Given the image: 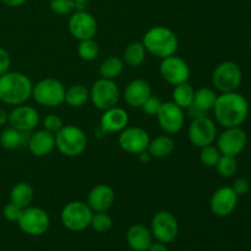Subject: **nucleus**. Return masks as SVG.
I'll return each instance as SVG.
<instances>
[{
	"instance_id": "obj_25",
	"label": "nucleus",
	"mask_w": 251,
	"mask_h": 251,
	"mask_svg": "<svg viewBox=\"0 0 251 251\" xmlns=\"http://www.w3.org/2000/svg\"><path fill=\"white\" fill-rule=\"evenodd\" d=\"M33 198V188L28 183H25V181L15 184L12 186L11 191H10V202L15 203V205L21 208H26L31 206Z\"/></svg>"
},
{
	"instance_id": "obj_43",
	"label": "nucleus",
	"mask_w": 251,
	"mask_h": 251,
	"mask_svg": "<svg viewBox=\"0 0 251 251\" xmlns=\"http://www.w3.org/2000/svg\"><path fill=\"white\" fill-rule=\"evenodd\" d=\"M149 251H168V248H167V244L156 240V242L152 243Z\"/></svg>"
},
{
	"instance_id": "obj_5",
	"label": "nucleus",
	"mask_w": 251,
	"mask_h": 251,
	"mask_svg": "<svg viewBox=\"0 0 251 251\" xmlns=\"http://www.w3.org/2000/svg\"><path fill=\"white\" fill-rule=\"evenodd\" d=\"M65 91V86L58 78L46 77L33 85L32 97L42 107L54 108L64 103Z\"/></svg>"
},
{
	"instance_id": "obj_36",
	"label": "nucleus",
	"mask_w": 251,
	"mask_h": 251,
	"mask_svg": "<svg viewBox=\"0 0 251 251\" xmlns=\"http://www.w3.org/2000/svg\"><path fill=\"white\" fill-rule=\"evenodd\" d=\"M49 6L54 14L60 15V16L70 15L74 11H76L75 0H50Z\"/></svg>"
},
{
	"instance_id": "obj_18",
	"label": "nucleus",
	"mask_w": 251,
	"mask_h": 251,
	"mask_svg": "<svg viewBox=\"0 0 251 251\" xmlns=\"http://www.w3.org/2000/svg\"><path fill=\"white\" fill-rule=\"evenodd\" d=\"M239 196L234 193L232 186H223L213 193L210 201V207L213 215L218 217H227L238 205Z\"/></svg>"
},
{
	"instance_id": "obj_15",
	"label": "nucleus",
	"mask_w": 251,
	"mask_h": 251,
	"mask_svg": "<svg viewBox=\"0 0 251 251\" xmlns=\"http://www.w3.org/2000/svg\"><path fill=\"white\" fill-rule=\"evenodd\" d=\"M150 141L149 132L139 126H126L120 131L118 139L120 149L130 154H139L146 151Z\"/></svg>"
},
{
	"instance_id": "obj_17",
	"label": "nucleus",
	"mask_w": 251,
	"mask_h": 251,
	"mask_svg": "<svg viewBox=\"0 0 251 251\" xmlns=\"http://www.w3.org/2000/svg\"><path fill=\"white\" fill-rule=\"evenodd\" d=\"M39 113L31 105H15L9 113V124L22 132H29L38 125Z\"/></svg>"
},
{
	"instance_id": "obj_16",
	"label": "nucleus",
	"mask_w": 251,
	"mask_h": 251,
	"mask_svg": "<svg viewBox=\"0 0 251 251\" xmlns=\"http://www.w3.org/2000/svg\"><path fill=\"white\" fill-rule=\"evenodd\" d=\"M157 120L166 134L172 135L180 131L185 123V117H184V109L176 105L173 100L169 102H163L158 114H157Z\"/></svg>"
},
{
	"instance_id": "obj_19",
	"label": "nucleus",
	"mask_w": 251,
	"mask_h": 251,
	"mask_svg": "<svg viewBox=\"0 0 251 251\" xmlns=\"http://www.w3.org/2000/svg\"><path fill=\"white\" fill-rule=\"evenodd\" d=\"M115 201L114 190L107 184H98L91 189L87 196V205L93 212H107Z\"/></svg>"
},
{
	"instance_id": "obj_21",
	"label": "nucleus",
	"mask_w": 251,
	"mask_h": 251,
	"mask_svg": "<svg viewBox=\"0 0 251 251\" xmlns=\"http://www.w3.org/2000/svg\"><path fill=\"white\" fill-rule=\"evenodd\" d=\"M27 147L34 157H46L55 149V135L46 129L38 130L29 135Z\"/></svg>"
},
{
	"instance_id": "obj_42",
	"label": "nucleus",
	"mask_w": 251,
	"mask_h": 251,
	"mask_svg": "<svg viewBox=\"0 0 251 251\" xmlns=\"http://www.w3.org/2000/svg\"><path fill=\"white\" fill-rule=\"evenodd\" d=\"M186 109H188V114L191 119H196V118H200V117H203V115H206V113L202 112L201 109H199L195 104L189 105Z\"/></svg>"
},
{
	"instance_id": "obj_44",
	"label": "nucleus",
	"mask_w": 251,
	"mask_h": 251,
	"mask_svg": "<svg viewBox=\"0 0 251 251\" xmlns=\"http://www.w3.org/2000/svg\"><path fill=\"white\" fill-rule=\"evenodd\" d=\"M1 1L9 7H19L22 6L27 0H1Z\"/></svg>"
},
{
	"instance_id": "obj_38",
	"label": "nucleus",
	"mask_w": 251,
	"mask_h": 251,
	"mask_svg": "<svg viewBox=\"0 0 251 251\" xmlns=\"http://www.w3.org/2000/svg\"><path fill=\"white\" fill-rule=\"evenodd\" d=\"M43 126L47 131L51 132V134L55 135L61 127L64 126L63 119H61L59 115L56 114H49L44 118L43 120Z\"/></svg>"
},
{
	"instance_id": "obj_41",
	"label": "nucleus",
	"mask_w": 251,
	"mask_h": 251,
	"mask_svg": "<svg viewBox=\"0 0 251 251\" xmlns=\"http://www.w3.org/2000/svg\"><path fill=\"white\" fill-rule=\"evenodd\" d=\"M10 66H11L10 54L4 48H0V76L6 74L10 70Z\"/></svg>"
},
{
	"instance_id": "obj_37",
	"label": "nucleus",
	"mask_w": 251,
	"mask_h": 251,
	"mask_svg": "<svg viewBox=\"0 0 251 251\" xmlns=\"http://www.w3.org/2000/svg\"><path fill=\"white\" fill-rule=\"evenodd\" d=\"M162 104H163V102H162L161 98L157 97V96L151 95L147 98L146 102L142 104V107L140 108V109H141L145 114L149 115V117H157Z\"/></svg>"
},
{
	"instance_id": "obj_49",
	"label": "nucleus",
	"mask_w": 251,
	"mask_h": 251,
	"mask_svg": "<svg viewBox=\"0 0 251 251\" xmlns=\"http://www.w3.org/2000/svg\"><path fill=\"white\" fill-rule=\"evenodd\" d=\"M250 48H251V41H250Z\"/></svg>"
},
{
	"instance_id": "obj_30",
	"label": "nucleus",
	"mask_w": 251,
	"mask_h": 251,
	"mask_svg": "<svg viewBox=\"0 0 251 251\" xmlns=\"http://www.w3.org/2000/svg\"><path fill=\"white\" fill-rule=\"evenodd\" d=\"M194 96H195V90L193 86L188 82H183L180 85H176L174 87L172 97H173V102L176 105H179L183 109H186L189 105L193 104Z\"/></svg>"
},
{
	"instance_id": "obj_47",
	"label": "nucleus",
	"mask_w": 251,
	"mask_h": 251,
	"mask_svg": "<svg viewBox=\"0 0 251 251\" xmlns=\"http://www.w3.org/2000/svg\"><path fill=\"white\" fill-rule=\"evenodd\" d=\"M95 134H96V136L98 137V139H103V137H105V136H107V132H105L104 130H103L102 127L100 126V125H98V126L96 127V130H95Z\"/></svg>"
},
{
	"instance_id": "obj_29",
	"label": "nucleus",
	"mask_w": 251,
	"mask_h": 251,
	"mask_svg": "<svg viewBox=\"0 0 251 251\" xmlns=\"http://www.w3.org/2000/svg\"><path fill=\"white\" fill-rule=\"evenodd\" d=\"M147 50L142 42H132L124 50V63L130 68H137L146 59Z\"/></svg>"
},
{
	"instance_id": "obj_39",
	"label": "nucleus",
	"mask_w": 251,
	"mask_h": 251,
	"mask_svg": "<svg viewBox=\"0 0 251 251\" xmlns=\"http://www.w3.org/2000/svg\"><path fill=\"white\" fill-rule=\"evenodd\" d=\"M22 210H24V208L19 207V206L15 205V203L9 202L4 206V208H2V216H4L5 220L9 221V222H17L20 216H21Z\"/></svg>"
},
{
	"instance_id": "obj_14",
	"label": "nucleus",
	"mask_w": 251,
	"mask_h": 251,
	"mask_svg": "<svg viewBox=\"0 0 251 251\" xmlns=\"http://www.w3.org/2000/svg\"><path fill=\"white\" fill-rule=\"evenodd\" d=\"M248 144V136L239 126L226 127L225 131L218 136L217 149L221 154L237 157L242 153Z\"/></svg>"
},
{
	"instance_id": "obj_8",
	"label": "nucleus",
	"mask_w": 251,
	"mask_h": 251,
	"mask_svg": "<svg viewBox=\"0 0 251 251\" xmlns=\"http://www.w3.org/2000/svg\"><path fill=\"white\" fill-rule=\"evenodd\" d=\"M17 225L25 234L38 237V235H43L49 229L50 218L43 208L28 206L22 210Z\"/></svg>"
},
{
	"instance_id": "obj_11",
	"label": "nucleus",
	"mask_w": 251,
	"mask_h": 251,
	"mask_svg": "<svg viewBox=\"0 0 251 251\" xmlns=\"http://www.w3.org/2000/svg\"><path fill=\"white\" fill-rule=\"evenodd\" d=\"M69 32L77 41L92 39L98 31L96 17L86 10H77L71 14L69 19Z\"/></svg>"
},
{
	"instance_id": "obj_32",
	"label": "nucleus",
	"mask_w": 251,
	"mask_h": 251,
	"mask_svg": "<svg viewBox=\"0 0 251 251\" xmlns=\"http://www.w3.org/2000/svg\"><path fill=\"white\" fill-rule=\"evenodd\" d=\"M216 169L217 173L223 178H232L238 171V162L235 157L232 156H225L222 154L220 161L216 164Z\"/></svg>"
},
{
	"instance_id": "obj_27",
	"label": "nucleus",
	"mask_w": 251,
	"mask_h": 251,
	"mask_svg": "<svg viewBox=\"0 0 251 251\" xmlns=\"http://www.w3.org/2000/svg\"><path fill=\"white\" fill-rule=\"evenodd\" d=\"M90 100V90L81 83L70 86L65 91V100L64 102L73 108H80L87 103Z\"/></svg>"
},
{
	"instance_id": "obj_28",
	"label": "nucleus",
	"mask_w": 251,
	"mask_h": 251,
	"mask_svg": "<svg viewBox=\"0 0 251 251\" xmlns=\"http://www.w3.org/2000/svg\"><path fill=\"white\" fill-rule=\"evenodd\" d=\"M124 70V60L119 56L110 55L105 58L100 65V76L107 80H115Z\"/></svg>"
},
{
	"instance_id": "obj_33",
	"label": "nucleus",
	"mask_w": 251,
	"mask_h": 251,
	"mask_svg": "<svg viewBox=\"0 0 251 251\" xmlns=\"http://www.w3.org/2000/svg\"><path fill=\"white\" fill-rule=\"evenodd\" d=\"M77 54L82 60L92 61L100 54V47H98L97 42L93 41V38L80 41L77 47Z\"/></svg>"
},
{
	"instance_id": "obj_3",
	"label": "nucleus",
	"mask_w": 251,
	"mask_h": 251,
	"mask_svg": "<svg viewBox=\"0 0 251 251\" xmlns=\"http://www.w3.org/2000/svg\"><path fill=\"white\" fill-rule=\"evenodd\" d=\"M141 42L149 53L159 59L174 55L179 47L176 34L166 26H153L147 29Z\"/></svg>"
},
{
	"instance_id": "obj_46",
	"label": "nucleus",
	"mask_w": 251,
	"mask_h": 251,
	"mask_svg": "<svg viewBox=\"0 0 251 251\" xmlns=\"http://www.w3.org/2000/svg\"><path fill=\"white\" fill-rule=\"evenodd\" d=\"M9 123V113L5 112L4 109H0V126H4Z\"/></svg>"
},
{
	"instance_id": "obj_22",
	"label": "nucleus",
	"mask_w": 251,
	"mask_h": 251,
	"mask_svg": "<svg viewBox=\"0 0 251 251\" xmlns=\"http://www.w3.org/2000/svg\"><path fill=\"white\" fill-rule=\"evenodd\" d=\"M127 124H129V114L126 110L118 105L104 110L100 122V126L107 134L123 131L127 126Z\"/></svg>"
},
{
	"instance_id": "obj_2",
	"label": "nucleus",
	"mask_w": 251,
	"mask_h": 251,
	"mask_svg": "<svg viewBox=\"0 0 251 251\" xmlns=\"http://www.w3.org/2000/svg\"><path fill=\"white\" fill-rule=\"evenodd\" d=\"M33 90L31 78L19 71H7L0 76V102L9 105L25 104Z\"/></svg>"
},
{
	"instance_id": "obj_48",
	"label": "nucleus",
	"mask_w": 251,
	"mask_h": 251,
	"mask_svg": "<svg viewBox=\"0 0 251 251\" xmlns=\"http://www.w3.org/2000/svg\"><path fill=\"white\" fill-rule=\"evenodd\" d=\"M76 2H78V4H86V2L88 1V0H75Z\"/></svg>"
},
{
	"instance_id": "obj_24",
	"label": "nucleus",
	"mask_w": 251,
	"mask_h": 251,
	"mask_svg": "<svg viewBox=\"0 0 251 251\" xmlns=\"http://www.w3.org/2000/svg\"><path fill=\"white\" fill-rule=\"evenodd\" d=\"M176 149V142L169 135H161L151 140L147 147V151L152 158H167L173 153Z\"/></svg>"
},
{
	"instance_id": "obj_9",
	"label": "nucleus",
	"mask_w": 251,
	"mask_h": 251,
	"mask_svg": "<svg viewBox=\"0 0 251 251\" xmlns=\"http://www.w3.org/2000/svg\"><path fill=\"white\" fill-rule=\"evenodd\" d=\"M120 98V90L114 80L102 78L96 81L90 90V100L97 109L104 110L118 105Z\"/></svg>"
},
{
	"instance_id": "obj_26",
	"label": "nucleus",
	"mask_w": 251,
	"mask_h": 251,
	"mask_svg": "<svg viewBox=\"0 0 251 251\" xmlns=\"http://www.w3.org/2000/svg\"><path fill=\"white\" fill-rule=\"evenodd\" d=\"M28 137L27 132L19 131V130L10 126L2 132H0V145L6 150H16L24 145H27Z\"/></svg>"
},
{
	"instance_id": "obj_12",
	"label": "nucleus",
	"mask_w": 251,
	"mask_h": 251,
	"mask_svg": "<svg viewBox=\"0 0 251 251\" xmlns=\"http://www.w3.org/2000/svg\"><path fill=\"white\" fill-rule=\"evenodd\" d=\"M217 136V127L212 119L203 115V117L193 119L188 129V137L191 144L195 147H202L212 145Z\"/></svg>"
},
{
	"instance_id": "obj_45",
	"label": "nucleus",
	"mask_w": 251,
	"mask_h": 251,
	"mask_svg": "<svg viewBox=\"0 0 251 251\" xmlns=\"http://www.w3.org/2000/svg\"><path fill=\"white\" fill-rule=\"evenodd\" d=\"M137 156H139V161L141 162V163H145V164L150 163V162H151V159H152V156L150 154V152L147 151V150H146V151L141 152V153H139Z\"/></svg>"
},
{
	"instance_id": "obj_1",
	"label": "nucleus",
	"mask_w": 251,
	"mask_h": 251,
	"mask_svg": "<svg viewBox=\"0 0 251 251\" xmlns=\"http://www.w3.org/2000/svg\"><path fill=\"white\" fill-rule=\"evenodd\" d=\"M213 112L217 123L223 127L240 126L249 114V103L237 91L221 93L217 96Z\"/></svg>"
},
{
	"instance_id": "obj_40",
	"label": "nucleus",
	"mask_w": 251,
	"mask_h": 251,
	"mask_svg": "<svg viewBox=\"0 0 251 251\" xmlns=\"http://www.w3.org/2000/svg\"><path fill=\"white\" fill-rule=\"evenodd\" d=\"M232 189L234 190V193L237 194L238 196L244 195V194H247L250 189L249 180H247L245 178L235 179L234 183H233V185H232Z\"/></svg>"
},
{
	"instance_id": "obj_7",
	"label": "nucleus",
	"mask_w": 251,
	"mask_h": 251,
	"mask_svg": "<svg viewBox=\"0 0 251 251\" xmlns=\"http://www.w3.org/2000/svg\"><path fill=\"white\" fill-rule=\"evenodd\" d=\"M243 73L234 61H223L218 64L212 73V83L221 93L235 92L242 83Z\"/></svg>"
},
{
	"instance_id": "obj_6",
	"label": "nucleus",
	"mask_w": 251,
	"mask_h": 251,
	"mask_svg": "<svg viewBox=\"0 0 251 251\" xmlns=\"http://www.w3.org/2000/svg\"><path fill=\"white\" fill-rule=\"evenodd\" d=\"M93 211L83 201H71L66 203L60 213L64 227L71 232H82L90 227Z\"/></svg>"
},
{
	"instance_id": "obj_23",
	"label": "nucleus",
	"mask_w": 251,
	"mask_h": 251,
	"mask_svg": "<svg viewBox=\"0 0 251 251\" xmlns=\"http://www.w3.org/2000/svg\"><path fill=\"white\" fill-rule=\"evenodd\" d=\"M126 242L132 251H149L153 243V235L145 226L134 225L127 229Z\"/></svg>"
},
{
	"instance_id": "obj_31",
	"label": "nucleus",
	"mask_w": 251,
	"mask_h": 251,
	"mask_svg": "<svg viewBox=\"0 0 251 251\" xmlns=\"http://www.w3.org/2000/svg\"><path fill=\"white\" fill-rule=\"evenodd\" d=\"M216 100H217V95L215 91L210 87H201L195 91V96H194V102L199 109L202 112L207 113L215 107Z\"/></svg>"
},
{
	"instance_id": "obj_10",
	"label": "nucleus",
	"mask_w": 251,
	"mask_h": 251,
	"mask_svg": "<svg viewBox=\"0 0 251 251\" xmlns=\"http://www.w3.org/2000/svg\"><path fill=\"white\" fill-rule=\"evenodd\" d=\"M151 233L158 242L169 244L178 237L179 225L173 213L168 211H159L151 220Z\"/></svg>"
},
{
	"instance_id": "obj_20",
	"label": "nucleus",
	"mask_w": 251,
	"mask_h": 251,
	"mask_svg": "<svg viewBox=\"0 0 251 251\" xmlns=\"http://www.w3.org/2000/svg\"><path fill=\"white\" fill-rule=\"evenodd\" d=\"M151 95V85L142 78H135L130 81L124 91L125 102L131 108H141Z\"/></svg>"
},
{
	"instance_id": "obj_13",
	"label": "nucleus",
	"mask_w": 251,
	"mask_h": 251,
	"mask_svg": "<svg viewBox=\"0 0 251 251\" xmlns=\"http://www.w3.org/2000/svg\"><path fill=\"white\" fill-rule=\"evenodd\" d=\"M159 74L166 82L176 86L183 82H188L190 77V68L184 59L174 54L168 58L162 59Z\"/></svg>"
},
{
	"instance_id": "obj_35",
	"label": "nucleus",
	"mask_w": 251,
	"mask_h": 251,
	"mask_svg": "<svg viewBox=\"0 0 251 251\" xmlns=\"http://www.w3.org/2000/svg\"><path fill=\"white\" fill-rule=\"evenodd\" d=\"M221 152L217 147L212 146V145H208L201 149L200 152V161L203 166L206 167H216L217 162L221 158Z\"/></svg>"
},
{
	"instance_id": "obj_4",
	"label": "nucleus",
	"mask_w": 251,
	"mask_h": 251,
	"mask_svg": "<svg viewBox=\"0 0 251 251\" xmlns=\"http://www.w3.org/2000/svg\"><path fill=\"white\" fill-rule=\"evenodd\" d=\"M55 147L66 157H77L87 147V136L76 125H64L55 134Z\"/></svg>"
},
{
	"instance_id": "obj_34",
	"label": "nucleus",
	"mask_w": 251,
	"mask_h": 251,
	"mask_svg": "<svg viewBox=\"0 0 251 251\" xmlns=\"http://www.w3.org/2000/svg\"><path fill=\"white\" fill-rule=\"evenodd\" d=\"M90 226L97 233H107L112 229L113 220L107 212H93Z\"/></svg>"
}]
</instances>
